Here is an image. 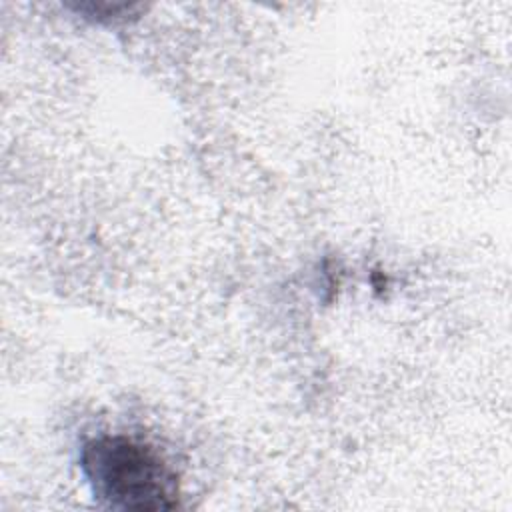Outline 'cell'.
<instances>
[{
    "label": "cell",
    "instance_id": "1",
    "mask_svg": "<svg viewBox=\"0 0 512 512\" xmlns=\"http://www.w3.org/2000/svg\"><path fill=\"white\" fill-rule=\"evenodd\" d=\"M84 478L100 502L120 510L178 506V476L156 448L122 434L88 440L80 452Z\"/></svg>",
    "mask_w": 512,
    "mask_h": 512
}]
</instances>
